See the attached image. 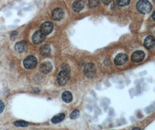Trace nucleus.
Wrapping results in <instances>:
<instances>
[{
    "label": "nucleus",
    "instance_id": "f8f14e48",
    "mask_svg": "<svg viewBox=\"0 0 155 130\" xmlns=\"http://www.w3.org/2000/svg\"><path fill=\"white\" fill-rule=\"evenodd\" d=\"M84 7V2L83 1H76L72 5V9L75 12H79Z\"/></svg>",
    "mask_w": 155,
    "mask_h": 130
},
{
    "label": "nucleus",
    "instance_id": "423d86ee",
    "mask_svg": "<svg viewBox=\"0 0 155 130\" xmlns=\"http://www.w3.org/2000/svg\"><path fill=\"white\" fill-rule=\"evenodd\" d=\"M45 36L40 30H38L34 33L32 37L33 42L35 45L42 43L44 41Z\"/></svg>",
    "mask_w": 155,
    "mask_h": 130
},
{
    "label": "nucleus",
    "instance_id": "b1692460",
    "mask_svg": "<svg viewBox=\"0 0 155 130\" xmlns=\"http://www.w3.org/2000/svg\"><path fill=\"white\" fill-rule=\"evenodd\" d=\"M155 12H154V13L152 14V18H153V20H154V21H155Z\"/></svg>",
    "mask_w": 155,
    "mask_h": 130
},
{
    "label": "nucleus",
    "instance_id": "6e6552de",
    "mask_svg": "<svg viewBox=\"0 0 155 130\" xmlns=\"http://www.w3.org/2000/svg\"><path fill=\"white\" fill-rule=\"evenodd\" d=\"M128 60L127 56L124 53H119L117 54L114 58V64L118 66L124 65Z\"/></svg>",
    "mask_w": 155,
    "mask_h": 130
},
{
    "label": "nucleus",
    "instance_id": "dca6fc26",
    "mask_svg": "<svg viewBox=\"0 0 155 130\" xmlns=\"http://www.w3.org/2000/svg\"><path fill=\"white\" fill-rule=\"evenodd\" d=\"M65 118V115L64 113H59L55 116H54L51 119V121L53 123H59V122L62 121V120H63Z\"/></svg>",
    "mask_w": 155,
    "mask_h": 130
},
{
    "label": "nucleus",
    "instance_id": "f257e3e1",
    "mask_svg": "<svg viewBox=\"0 0 155 130\" xmlns=\"http://www.w3.org/2000/svg\"><path fill=\"white\" fill-rule=\"evenodd\" d=\"M152 4L146 0L139 1L137 4V9L141 13L146 14L149 13L152 10Z\"/></svg>",
    "mask_w": 155,
    "mask_h": 130
},
{
    "label": "nucleus",
    "instance_id": "7ed1b4c3",
    "mask_svg": "<svg viewBox=\"0 0 155 130\" xmlns=\"http://www.w3.org/2000/svg\"><path fill=\"white\" fill-rule=\"evenodd\" d=\"M37 64V60L33 56H27L23 61V65L27 69H33Z\"/></svg>",
    "mask_w": 155,
    "mask_h": 130
},
{
    "label": "nucleus",
    "instance_id": "0eeeda50",
    "mask_svg": "<svg viewBox=\"0 0 155 130\" xmlns=\"http://www.w3.org/2000/svg\"><path fill=\"white\" fill-rule=\"evenodd\" d=\"M145 58V53L142 50L134 52L131 55V60L134 63H140L143 61Z\"/></svg>",
    "mask_w": 155,
    "mask_h": 130
},
{
    "label": "nucleus",
    "instance_id": "4468645a",
    "mask_svg": "<svg viewBox=\"0 0 155 130\" xmlns=\"http://www.w3.org/2000/svg\"><path fill=\"white\" fill-rule=\"evenodd\" d=\"M26 47V43L25 42H19L16 43L15 46V50L18 53H23Z\"/></svg>",
    "mask_w": 155,
    "mask_h": 130
},
{
    "label": "nucleus",
    "instance_id": "ddd939ff",
    "mask_svg": "<svg viewBox=\"0 0 155 130\" xmlns=\"http://www.w3.org/2000/svg\"><path fill=\"white\" fill-rule=\"evenodd\" d=\"M51 52V47L48 45H44L40 49V52L43 56H48Z\"/></svg>",
    "mask_w": 155,
    "mask_h": 130
},
{
    "label": "nucleus",
    "instance_id": "4be33fe9",
    "mask_svg": "<svg viewBox=\"0 0 155 130\" xmlns=\"http://www.w3.org/2000/svg\"><path fill=\"white\" fill-rule=\"evenodd\" d=\"M102 2L105 4V5H108L109 4H110L111 2V1H103Z\"/></svg>",
    "mask_w": 155,
    "mask_h": 130
},
{
    "label": "nucleus",
    "instance_id": "6ab92c4d",
    "mask_svg": "<svg viewBox=\"0 0 155 130\" xmlns=\"http://www.w3.org/2000/svg\"><path fill=\"white\" fill-rule=\"evenodd\" d=\"M80 115L79 111L78 110H75L70 115V118L71 119H76L78 118Z\"/></svg>",
    "mask_w": 155,
    "mask_h": 130
},
{
    "label": "nucleus",
    "instance_id": "a211bd4d",
    "mask_svg": "<svg viewBox=\"0 0 155 130\" xmlns=\"http://www.w3.org/2000/svg\"><path fill=\"white\" fill-rule=\"evenodd\" d=\"M130 2V0H117L116 1L117 4L119 7H125L129 4Z\"/></svg>",
    "mask_w": 155,
    "mask_h": 130
},
{
    "label": "nucleus",
    "instance_id": "9b49d317",
    "mask_svg": "<svg viewBox=\"0 0 155 130\" xmlns=\"http://www.w3.org/2000/svg\"><path fill=\"white\" fill-rule=\"evenodd\" d=\"M155 41L152 36H148L144 41V46L148 49H152L155 47Z\"/></svg>",
    "mask_w": 155,
    "mask_h": 130
},
{
    "label": "nucleus",
    "instance_id": "2eb2a0df",
    "mask_svg": "<svg viewBox=\"0 0 155 130\" xmlns=\"http://www.w3.org/2000/svg\"><path fill=\"white\" fill-rule=\"evenodd\" d=\"M62 98L64 102L66 103H69L73 99V96L70 91H66L63 93L62 95Z\"/></svg>",
    "mask_w": 155,
    "mask_h": 130
},
{
    "label": "nucleus",
    "instance_id": "20e7f679",
    "mask_svg": "<svg viewBox=\"0 0 155 130\" xmlns=\"http://www.w3.org/2000/svg\"><path fill=\"white\" fill-rule=\"evenodd\" d=\"M97 68L92 63H87L84 66V74L89 78H92L95 75Z\"/></svg>",
    "mask_w": 155,
    "mask_h": 130
},
{
    "label": "nucleus",
    "instance_id": "1a4fd4ad",
    "mask_svg": "<svg viewBox=\"0 0 155 130\" xmlns=\"http://www.w3.org/2000/svg\"><path fill=\"white\" fill-rule=\"evenodd\" d=\"M63 16L64 11L60 8H56L52 12V18L55 21L61 20L63 18Z\"/></svg>",
    "mask_w": 155,
    "mask_h": 130
},
{
    "label": "nucleus",
    "instance_id": "412c9836",
    "mask_svg": "<svg viewBox=\"0 0 155 130\" xmlns=\"http://www.w3.org/2000/svg\"><path fill=\"white\" fill-rule=\"evenodd\" d=\"M4 109V102L0 100V113L2 112Z\"/></svg>",
    "mask_w": 155,
    "mask_h": 130
},
{
    "label": "nucleus",
    "instance_id": "9d476101",
    "mask_svg": "<svg viewBox=\"0 0 155 130\" xmlns=\"http://www.w3.org/2000/svg\"><path fill=\"white\" fill-rule=\"evenodd\" d=\"M52 69V64L49 61H45L40 66V71L43 74H48Z\"/></svg>",
    "mask_w": 155,
    "mask_h": 130
},
{
    "label": "nucleus",
    "instance_id": "aec40b11",
    "mask_svg": "<svg viewBox=\"0 0 155 130\" xmlns=\"http://www.w3.org/2000/svg\"><path fill=\"white\" fill-rule=\"evenodd\" d=\"M99 4L98 1H89V6L91 8H95Z\"/></svg>",
    "mask_w": 155,
    "mask_h": 130
},
{
    "label": "nucleus",
    "instance_id": "39448f33",
    "mask_svg": "<svg viewBox=\"0 0 155 130\" xmlns=\"http://www.w3.org/2000/svg\"><path fill=\"white\" fill-rule=\"evenodd\" d=\"M53 28L54 26L51 22H45L41 25L40 31L46 36L52 31Z\"/></svg>",
    "mask_w": 155,
    "mask_h": 130
},
{
    "label": "nucleus",
    "instance_id": "f3484780",
    "mask_svg": "<svg viewBox=\"0 0 155 130\" xmlns=\"http://www.w3.org/2000/svg\"><path fill=\"white\" fill-rule=\"evenodd\" d=\"M14 124L16 127H27L29 125V123L23 120H17L14 123Z\"/></svg>",
    "mask_w": 155,
    "mask_h": 130
},
{
    "label": "nucleus",
    "instance_id": "f03ea898",
    "mask_svg": "<svg viewBox=\"0 0 155 130\" xmlns=\"http://www.w3.org/2000/svg\"><path fill=\"white\" fill-rule=\"evenodd\" d=\"M70 79L69 71L66 69L61 71L58 75L57 81L61 86H64L66 84Z\"/></svg>",
    "mask_w": 155,
    "mask_h": 130
},
{
    "label": "nucleus",
    "instance_id": "5701e85b",
    "mask_svg": "<svg viewBox=\"0 0 155 130\" xmlns=\"http://www.w3.org/2000/svg\"><path fill=\"white\" fill-rule=\"evenodd\" d=\"M131 130H141V129L140 128H139V127H135V128H134Z\"/></svg>",
    "mask_w": 155,
    "mask_h": 130
}]
</instances>
